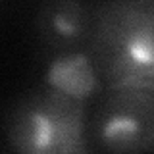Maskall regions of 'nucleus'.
I'll return each mask as SVG.
<instances>
[{"mask_svg":"<svg viewBox=\"0 0 154 154\" xmlns=\"http://www.w3.org/2000/svg\"><path fill=\"white\" fill-rule=\"evenodd\" d=\"M87 122L85 104L41 85L8 110L4 135L19 154H87Z\"/></svg>","mask_w":154,"mask_h":154,"instance_id":"f03ea898","label":"nucleus"},{"mask_svg":"<svg viewBox=\"0 0 154 154\" xmlns=\"http://www.w3.org/2000/svg\"><path fill=\"white\" fill-rule=\"evenodd\" d=\"M41 79L42 87L85 106L106 89L87 46L46 52Z\"/></svg>","mask_w":154,"mask_h":154,"instance_id":"39448f33","label":"nucleus"},{"mask_svg":"<svg viewBox=\"0 0 154 154\" xmlns=\"http://www.w3.org/2000/svg\"><path fill=\"white\" fill-rule=\"evenodd\" d=\"M87 50L106 87L154 91V0L94 4Z\"/></svg>","mask_w":154,"mask_h":154,"instance_id":"f257e3e1","label":"nucleus"},{"mask_svg":"<svg viewBox=\"0 0 154 154\" xmlns=\"http://www.w3.org/2000/svg\"><path fill=\"white\" fill-rule=\"evenodd\" d=\"M87 122L89 148L110 154H148L154 148V91L106 87Z\"/></svg>","mask_w":154,"mask_h":154,"instance_id":"7ed1b4c3","label":"nucleus"},{"mask_svg":"<svg viewBox=\"0 0 154 154\" xmlns=\"http://www.w3.org/2000/svg\"><path fill=\"white\" fill-rule=\"evenodd\" d=\"M94 4L89 0H42L35 14V33L46 52L87 46Z\"/></svg>","mask_w":154,"mask_h":154,"instance_id":"20e7f679","label":"nucleus"}]
</instances>
